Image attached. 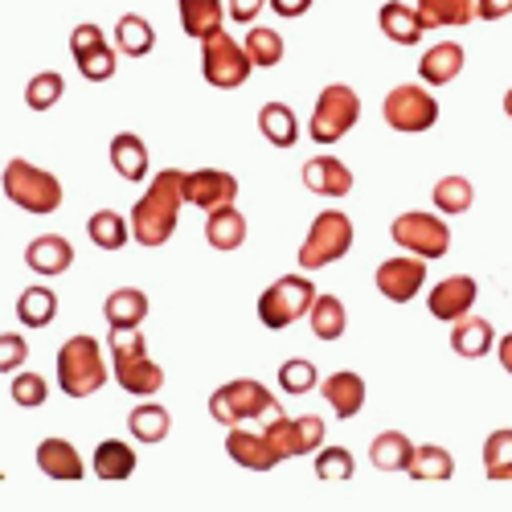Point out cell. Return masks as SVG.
Listing matches in <instances>:
<instances>
[{
	"label": "cell",
	"instance_id": "obj_22",
	"mask_svg": "<svg viewBox=\"0 0 512 512\" xmlns=\"http://www.w3.org/2000/svg\"><path fill=\"white\" fill-rule=\"evenodd\" d=\"M459 70H463V46L459 41H439V46H431L418 62V78L426 82V87H447V82L459 78Z\"/></svg>",
	"mask_w": 512,
	"mask_h": 512
},
{
	"label": "cell",
	"instance_id": "obj_42",
	"mask_svg": "<svg viewBox=\"0 0 512 512\" xmlns=\"http://www.w3.org/2000/svg\"><path fill=\"white\" fill-rule=\"evenodd\" d=\"M62 95H66V78H62L58 70L33 74V78H29V87H25V103H29V111H50Z\"/></svg>",
	"mask_w": 512,
	"mask_h": 512
},
{
	"label": "cell",
	"instance_id": "obj_24",
	"mask_svg": "<svg viewBox=\"0 0 512 512\" xmlns=\"http://www.w3.org/2000/svg\"><path fill=\"white\" fill-rule=\"evenodd\" d=\"M103 316L111 328H140L148 320V295L140 287H115L103 300Z\"/></svg>",
	"mask_w": 512,
	"mask_h": 512
},
{
	"label": "cell",
	"instance_id": "obj_19",
	"mask_svg": "<svg viewBox=\"0 0 512 512\" xmlns=\"http://www.w3.org/2000/svg\"><path fill=\"white\" fill-rule=\"evenodd\" d=\"M451 349L463 357V361H480L496 349V328L484 320V316H472L467 312L463 320L451 324Z\"/></svg>",
	"mask_w": 512,
	"mask_h": 512
},
{
	"label": "cell",
	"instance_id": "obj_10",
	"mask_svg": "<svg viewBox=\"0 0 512 512\" xmlns=\"http://www.w3.org/2000/svg\"><path fill=\"white\" fill-rule=\"evenodd\" d=\"M390 238L406 254H418L426 263L447 259V250H451V230L439 213H402V218H394V226H390Z\"/></svg>",
	"mask_w": 512,
	"mask_h": 512
},
{
	"label": "cell",
	"instance_id": "obj_3",
	"mask_svg": "<svg viewBox=\"0 0 512 512\" xmlns=\"http://www.w3.org/2000/svg\"><path fill=\"white\" fill-rule=\"evenodd\" d=\"M58 386L66 398H91L107 386V361L95 336H70L58 349Z\"/></svg>",
	"mask_w": 512,
	"mask_h": 512
},
{
	"label": "cell",
	"instance_id": "obj_46",
	"mask_svg": "<svg viewBox=\"0 0 512 512\" xmlns=\"http://www.w3.org/2000/svg\"><path fill=\"white\" fill-rule=\"evenodd\" d=\"M29 361V345L17 332H0V373H17Z\"/></svg>",
	"mask_w": 512,
	"mask_h": 512
},
{
	"label": "cell",
	"instance_id": "obj_21",
	"mask_svg": "<svg viewBox=\"0 0 512 512\" xmlns=\"http://www.w3.org/2000/svg\"><path fill=\"white\" fill-rule=\"evenodd\" d=\"M25 267L37 275H62L74 267V246L62 234H41L25 250Z\"/></svg>",
	"mask_w": 512,
	"mask_h": 512
},
{
	"label": "cell",
	"instance_id": "obj_23",
	"mask_svg": "<svg viewBox=\"0 0 512 512\" xmlns=\"http://www.w3.org/2000/svg\"><path fill=\"white\" fill-rule=\"evenodd\" d=\"M377 25H381V33H386L390 41H398V46H414V41H422V33H426L418 9L406 5V0H390V5H381Z\"/></svg>",
	"mask_w": 512,
	"mask_h": 512
},
{
	"label": "cell",
	"instance_id": "obj_27",
	"mask_svg": "<svg viewBox=\"0 0 512 512\" xmlns=\"http://www.w3.org/2000/svg\"><path fill=\"white\" fill-rule=\"evenodd\" d=\"M414 9L426 29H459L467 21H476V0H414Z\"/></svg>",
	"mask_w": 512,
	"mask_h": 512
},
{
	"label": "cell",
	"instance_id": "obj_32",
	"mask_svg": "<svg viewBox=\"0 0 512 512\" xmlns=\"http://www.w3.org/2000/svg\"><path fill=\"white\" fill-rule=\"evenodd\" d=\"M127 431H132L140 443H164L168 431H173V418H168V410L160 402H144L127 414Z\"/></svg>",
	"mask_w": 512,
	"mask_h": 512
},
{
	"label": "cell",
	"instance_id": "obj_37",
	"mask_svg": "<svg viewBox=\"0 0 512 512\" xmlns=\"http://www.w3.org/2000/svg\"><path fill=\"white\" fill-rule=\"evenodd\" d=\"M308 320H312V332L320 340H340L345 328H349V312H345V304H340L336 295H316Z\"/></svg>",
	"mask_w": 512,
	"mask_h": 512
},
{
	"label": "cell",
	"instance_id": "obj_16",
	"mask_svg": "<svg viewBox=\"0 0 512 512\" xmlns=\"http://www.w3.org/2000/svg\"><path fill=\"white\" fill-rule=\"evenodd\" d=\"M226 451H230V459L238 467H246V472H271V467H279V455H275L267 431H250V422L230 426Z\"/></svg>",
	"mask_w": 512,
	"mask_h": 512
},
{
	"label": "cell",
	"instance_id": "obj_8",
	"mask_svg": "<svg viewBox=\"0 0 512 512\" xmlns=\"http://www.w3.org/2000/svg\"><path fill=\"white\" fill-rule=\"evenodd\" d=\"M353 246V222H349V213H340V209H324L316 213V222L300 246V267L304 271H320V267H332L340 263L349 254Z\"/></svg>",
	"mask_w": 512,
	"mask_h": 512
},
{
	"label": "cell",
	"instance_id": "obj_18",
	"mask_svg": "<svg viewBox=\"0 0 512 512\" xmlns=\"http://www.w3.org/2000/svg\"><path fill=\"white\" fill-rule=\"evenodd\" d=\"M320 394L328 398V406H332V414L336 418H357L361 414V406H365V377L361 373H349V369H340V373H332V377H324L320 381Z\"/></svg>",
	"mask_w": 512,
	"mask_h": 512
},
{
	"label": "cell",
	"instance_id": "obj_36",
	"mask_svg": "<svg viewBox=\"0 0 512 512\" xmlns=\"http://www.w3.org/2000/svg\"><path fill=\"white\" fill-rule=\"evenodd\" d=\"M222 0H181V25L189 37H209V33H218L222 29Z\"/></svg>",
	"mask_w": 512,
	"mask_h": 512
},
{
	"label": "cell",
	"instance_id": "obj_28",
	"mask_svg": "<svg viewBox=\"0 0 512 512\" xmlns=\"http://www.w3.org/2000/svg\"><path fill=\"white\" fill-rule=\"evenodd\" d=\"M95 476L99 480H107V484H119V480H132V472H136V451L127 447V443H119V439H103L99 447H95Z\"/></svg>",
	"mask_w": 512,
	"mask_h": 512
},
{
	"label": "cell",
	"instance_id": "obj_5",
	"mask_svg": "<svg viewBox=\"0 0 512 512\" xmlns=\"http://www.w3.org/2000/svg\"><path fill=\"white\" fill-rule=\"evenodd\" d=\"M5 197L17 205V209H25V213H58L62 209V185H58V177L54 173H46V168H37V164H29V160H9V168H5Z\"/></svg>",
	"mask_w": 512,
	"mask_h": 512
},
{
	"label": "cell",
	"instance_id": "obj_11",
	"mask_svg": "<svg viewBox=\"0 0 512 512\" xmlns=\"http://www.w3.org/2000/svg\"><path fill=\"white\" fill-rule=\"evenodd\" d=\"M386 123L394 132H406V136H418V132H431L439 123V103L426 87H414V82H402L386 95Z\"/></svg>",
	"mask_w": 512,
	"mask_h": 512
},
{
	"label": "cell",
	"instance_id": "obj_31",
	"mask_svg": "<svg viewBox=\"0 0 512 512\" xmlns=\"http://www.w3.org/2000/svg\"><path fill=\"white\" fill-rule=\"evenodd\" d=\"M406 472H410L414 480H422V484H439V480H451V476H455V459H451L447 447L426 443V447H414Z\"/></svg>",
	"mask_w": 512,
	"mask_h": 512
},
{
	"label": "cell",
	"instance_id": "obj_14",
	"mask_svg": "<svg viewBox=\"0 0 512 512\" xmlns=\"http://www.w3.org/2000/svg\"><path fill=\"white\" fill-rule=\"evenodd\" d=\"M234 197H238L234 173H222V168H193V173H185V201L205 209V213L234 205Z\"/></svg>",
	"mask_w": 512,
	"mask_h": 512
},
{
	"label": "cell",
	"instance_id": "obj_48",
	"mask_svg": "<svg viewBox=\"0 0 512 512\" xmlns=\"http://www.w3.org/2000/svg\"><path fill=\"white\" fill-rule=\"evenodd\" d=\"M512 13V0H476V17L480 21H500Z\"/></svg>",
	"mask_w": 512,
	"mask_h": 512
},
{
	"label": "cell",
	"instance_id": "obj_15",
	"mask_svg": "<svg viewBox=\"0 0 512 512\" xmlns=\"http://www.w3.org/2000/svg\"><path fill=\"white\" fill-rule=\"evenodd\" d=\"M480 300V287H476V279L472 275H451V279H443V283H435L431 287V316L435 320H443V324H455V320H463L467 312H472V304Z\"/></svg>",
	"mask_w": 512,
	"mask_h": 512
},
{
	"label": "cell",
	"instance_id": "obj_47",
	"mask_svg": "<svg viewBox=\"0 0 512 512\" xmlns=\"http://www.w3.org/2000/svg\"><path fill=\"white\" fill-rule=\"evenodd\" d=\"M263 9H267V0H230V17H234L238 25H250Z\"/></svg>",
	"mask_w": 512,
	"mask_h": 512
},
{
	"label": "cell",
	"instance_id": "obj_4",
	"mask_svg": "<svg viewBox=\"0 0 512 512\" xmlns=\"http://www.w3.org/2000/svg\"><path fill=\"white\" fill-rule=\"evenodd\" d=\"M209 414H213V422H222L230 431V426L275 418L283 410H279V398H271V390L263 386V381L238 377V381H226V386H218L209 394Z\"/></svg>",
	"mask_w": 512,
	"mask_h": 512
},
{
	"label": "cell",
	"instance_id": "obj_33",
	"mask_svg": "<svg viewBox=\"0 0 512 512\" xmlns=\"http://www.w3.org/2000/svg\"><path fill=\"white\" fill-rule=\"evenodd\" d=\"M87 234H91V242L99 250H123L127 242H132V222L119 218L115 209H99V213H91Z\"/></svg>",
	"mask_w": 512,
	"mask_h": 512
},
{
	"label": "cell",
	"instance_id": "obj_35",
	"mask_svg": "<svg viewBox=\"0 0 512 512\" xmlns=\"http://www.w3.org/2000/svg\"><path fill=\"white\" fill-rule=\"evenodd\" d=\"M259 132H263L275 148H291L295 140H300V119H295V111L283 107V103H267V107L259 111Z\"/></svg>",
	"mask_w": 512,
	"mask_h": 512
},
{
	"label": "cell",
	"instance_id": "obj_1",
	"mask_svg": "<svg viewBox=\"0 0 512 512\" xmlns=\"http://www.w3.org/2000/svg\"><path fill=\"white\" fill-rule=\"evenodd\" d=\"M181 205H185V173L181 168H160L152 177L148 193L136 201L132 209V238L140 246H164L168 238L177 234V222H181Z\"/></svg>",
	"mask_w": 512,
	"mask_h": 512
},
{
	"label": "cell",
	"instance_id": "obj_50",
	"mask_svg": "<svg viewBox=\"0 0 512 512\" xmlns=\"http://www.w3.org/2000/svg\"><path fill=\"white\" fill-rule=\"evenodd\" d=\"M496 357H500V365H504V373H512V332L496 340Z\"/></svg>",
	"mask_w": 512,
	"mask_h": 512
},
{
	"label": "cell",
	"instance_id": "obj_12",
	"mask_svg": "<svg viewBox=\"0 0 512 512\" xmlns=\"http://www.w3.org/2000/svg\"><path fill=\"white\" fill-rule=\"evenodd\" d=\"M70 54L87 82H107L115 74V46L103 37L99 25H78L70 33Z\"/></svg>",
	"mask_w": 512,
	"mask_h": 512
},
{
	"label": "cell",
	"instance_id": "obj_7",
	"mask_svg": "<svg viewBox=\"0 0 512 512\" xmlns=\"http://www.w3.org/2000/svg\"><path fill=\"white\" fill-rule=\"evenodd\" d=\"M312 304H316L312 279H308V275H283V279H275V283L259 295V320H263V328L283 332V328H291L295 320H304V316L312 312Z\"/></svg>",
	"mask_w": 512,
	"mask_h": 512
},
{
	"label": "cell",
	"instance_id": "obj_43",
	"mask_svg": "<svg viewBox=\"0 0 512 512\" xmlns=\"http://www.w3.org/2000/svg\"><path fill=\"white\" fill-rule=\"evenodd\" d=\"M353 451L349 447H320L316 451V480L324 484H340V480H353Z\"/></svg>",
	"mask_w": 512,
	"mask_h": 512
},
{
	"label": "cell",
	"instance_id": "obj_30",
	"mask_svg": "<svg viewBox=\"0 0 512 512\" xmlns=\"http://www.w3.org/2000/svg\"><path fill=\"white\" fill-rule=\"evenodd\" d=\"M152 46H156V29H152L140 13H123V17L115 21V50H119V54L144 58V54H152Z\"/></svg>",
	"mask_w": 512,
	"mask_h": 512
},
{
	"label": "cell",
	"instance_id": "obj_9",
	"mask_svg": "<svg viewBox=\"0 0 512 512\" xmlns=\"http://www.w3.org/2000/svg\"><path fill=\"white\" fill-rule=\"evenodd\" d=\"M250 70H254V62H250L246 46H242V41H234L226 29L209 33V37L201 41V74H205L209 87L238 91L242 82L250 78Z\"/></svg>",
	"mask_w": 512,
	"mask_h": 512
},
{
	"label": "cell",
	"instance_id": "obj_49",
	"mask_svg": "<svg viewBox=\"0 0 512 512\" xmlns=\"http://www.w3.org/2000/svg\"><path fill=\"white\" fill-rule=\"evenodd\" d=\"M279 17H304L312 9V0H267Z\"/></svg>",
	"mask_w": 512,
	"mask_h": 512
},
{
	"label": "cell",
	"instance_id": "obj_13",
	"mask_svg": "<svg viewBox=\"0 0 512 512\" xmlns=\"http://www.w3.org/2000/svg\"><path fill=\"white\" fill-rule=\"evenodd\" d=\"M426 283V259L406 254V259H386L377 267V291L386 295L390 304H410Z\"/></svg>",
	"mask_w": 512,
	"mask_h": 512
},
{
	"label": "cell",
	"instance_id": "obj_2",
	"mask_svg": "<svg viewBox=\"0 0 512 512\" xmlns=\"http://www.w3.org/2000/svg\"><path fill=\"white\" fill-rule=\"evenodd\" d=\"M107 345H111V357H115L111 361L115 365V381H119L127 394H136V398L160 394L164 369L148 357V345H144V332L140 328H111Z\"/></svg>",
	"mask_w": 512,
	"mask_h": 512
},
{
	"label": "cell",
	"instance_id": "obj_38",
	"mask_svg": "<svg viewBox=\"0 0 512 512\" xmlns=\"http://www.w3.org/2000/svg\"><path fill=\"white\" fill-rule=\"evenodd\" d=\"M431 201H435V209H439V213L455 218V213H467V209H472L476 189H472V181H467V177H443V181H435Z\"/></svg>",
	"mask_w": 512,
	"mask_h": 512
},
{
	"label": "cell",
	"instance_id": "obj_29",
	"mask_svg": "<svg viewBox=\"0 0 512 512\" xmlns=\"http://www.w3.org/2000/svg\"><path fill=\"white\" fill-rule=\"evenodd\" d=\"M410 455H414V443L402 431H381L369 443V463L377 467V472H406Z\"/></svg>",
	"mask_w": 512,
	"mask_h": 512
},
{
	"label": "cell",
	"instance_id": "obj_25",
	"mask_svg": "<svg viewBox=\"0 0 512 512\" xmlns=\"http://www.w3.org/2000/svg\"><path fill=\"white\" fill-rule=\"evenodd\" d=\"M205 242L213 250H238L246 242V218L234 209V205H222V209H209L205 213Z\"/></svg>",
	"mask_w": 512,
	"mask_h": 512
},
{
	"label": "cell",
	"instance_id": "obj_45",
	"mask_svg": "<svg viewBox=\"0 0 512 512\" xmlns=\"http://www.w3.org/2000/svg\"><path fill=\"white\" fill-rule=\"evenodd\" d=\"M9 394H13V402H17V406H25V410H37L41 402L50 398V381L41 377V373H25V369H21V373L13 377Z\"/></svg>",
	"mask_w": 512,
	"mask_h": 512
},
{
	"label": "cell",
	"instance_id": "obj_40",
	"mask_svg": "<svg viewBox=\"0 0 512 512\" xmlns=\"http://www.w3.org/2000/svg\"><path fill=\"white\" fill-rule=\"evenodd\" d=\"M267 439H271V447H275V455H279V463L283 459H295V455H304V435H300V418H287V414H275V418H267Z\"/></svg>",
	"mask_w": 512,
	"mask_h": 512
},
{
	"label": "cell",
	"instance_id": "obj_44",
	"mask_svg": "<svg viewBox=\"0 0 512 512\" xmlns=\"http://www.w3.org/2000/svg\"><path fill=\"white\" fill-rule=\"evenodd\" d=\"M316 381H320V373H316V365L304 361V357L283 361V369H279V386H283V394H291V398L312 394V390H316Z\"/></svg>",
	"mask_w": 512,
	"mask_h": 512
},
{
	"label": "cell",
	"instance_id": "obj_39",
	"mask_svg": "<svg viewBox=\"0 0 512 512\" xmlns=\"http://www.w3.org/2000/svg\"><path fill=\"white\" fill-rule=\"evenodd\" d=\"M484 476L496 480V484H508L512 480V431H492L488 443H484Z\"/></svg>",
	"mask_w": 512,
	"mask_h": 512
},
{
	"label": "cell",
	"instance_id": "obj_34",
	"mask_svg": "<svg viewBox=\"0 0 512 512\" xmlns=\"http://www.w3.org/2000/svg\"><path fill=\"white\" fill-rule=\"evenodd\" d=\"M58 316V295L50 287H25L17 300V320L25 328H46Z\"/></svg>",
	"mask_w": 512,
	"mask_h": 512
},
{
	"label": "cell",
	"instance_id": "obj_51",
	"mask_svg": "<svg viewBox=\"0 0 512 512\" xmlns=\"http://www.w3.org/2000/svg\"><path fill=\"white\" fill-rule=\"evenodd\" d=\"M504 115H508V119H512V87H508V91H504Z\"/></svg>",
	"mask_w": 512,
	"mask_h": 512
},
{
	"label": "cell",
	"instance_id": "obj_26",
	"mask_svg": "<svg viewBox=\"0 0 512 512\" xmlns=\"http://www.w3.org/2000/svg\"><path fill=\"white\" fill-rule=\"evenodd\" d=\"M111 168L123 181H144L148 177V148L136 132H119L111 140Z\"/></svg>",
	"mask_w": 512,
	"mask_h": 512
},
{
	"label": "cell",
	"instance_id": "obj_20",
	"mask_svg": "<svg viewBox=\"0 0 512 512\" xmlns=\"http://www.w3.org/2000/svg\"><path fill=\"white\" fill-rule=\"evenodd\" d=\"M304 185L320 197H349L353 193V173L336 156H312L304 164Z\"/></svg>",
	"mask_w": 512,
	"mask_h": 512
},
{
	"label": "cell",
	"instance_id": "obj_41",
	"mask_svg": "<svg viewBox=\"0 0 512 512\" xmlns=\"http://www.w3.org/2000/svg\"><path fill=\"white\" fill-rule=\"evenodd\" d=\"M246 54H250V62L259 66V70H267V66H279L283 62V37L275 33V29H267V25H250V33H246Z\"/></svg>",
	"mask_w": 512,
	"mask_h": 512
},
{
	"label": "cell",
	"instance_id": "obj_6",
	"mask_svg": "<svg viewBox=\"0 0 512 512\" xmlns=\"http://www.w3.org/2000/svg\"><path fill=\"white\" fill-rule=\"evenodd\" d=\"M361 119V95L349 87V82H328L316 99V111H312V123L308 132L316 144H336L345 140Z\"/></svg>",
	"mask_w": 512,
	"mask_h": 512
},
{
	"label": "cell",
	"instance_id": "obj_17",
	"mask_svg": "<svg viewBox=\"0 0 512 512\" xmlns=\"http://www.w3.org/2000/svg\"><path fill=\"white\" fill-rule=\"evenodd\" d=\"M37 467H41V476H50V480H82V472H87V463H82L78 447L70 439H41L37 443Z\"/></svg>",
	"mask_w": 512,
	"mask_h": 512
}]
</instances>
